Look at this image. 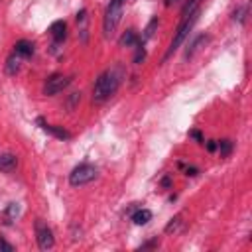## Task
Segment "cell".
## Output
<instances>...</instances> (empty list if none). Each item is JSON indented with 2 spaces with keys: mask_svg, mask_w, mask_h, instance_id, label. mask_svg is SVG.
Instances as JSON below:
<instances>
[{
  "mask_svg": "<svg viewBox=\"0 0 252 252\" xmlns=\"http://www.w3.org/2000/svg\"><path fill=\"white\" fill-rule=\"evenodd\" d=\"M37 124H41V128H43L47 134H51V136H55V138H59V140H69V138H71V134H69L65 128H59V126L47 124V122H43L41 118H37Z\"/></svg>",
  "mask_w": 252,
  "mask_h": 252,
  "instance_id": "cell-7",
  "label": "cell"
},
{
  "mask_svg": "<svg viewBox=\"0 0 252 252\" xmlns=\"http://www.w3.org/2000/svg\"><path fill=\"white\" fill-rule=\"evenodd\" d=\"M199 10L197 12H193L189 18H185V20H181V24H179V28H177V32H175V35H173V39H171V43H169V49H167V53H165V57L163 59H169L175 51H177V47L185 41V37L189 35V32L193 30V26H195V22L199 20Z\"/></svg>",
  "mask_w": 252,
  "mask_h": 252,
  "instance_id": "cell-3",
  "label": "cell"
},
{
  "mask_svg": "<svg viewBox=\"0 0 252 252\" xmlns=\"http://www.w3.org/2000/svg\"><path fill=\"white\" fill-rule=\"evenodd\" d=\"M177 2H181V0H165V4H167V6H171V4H177Z\"/></svg>",
  "mask_w": 252,
  "mask_h": 252,
  "instance_id": "cell-28",
  "label": "cell"
},
{
  "mask_svg": "<svg viewBox=\"0 0 252 252\" xmlns=\"http://www.w3.org/2000/svg\"><path fill=\"white\" fill-rule=\"evenodd\" d=\"M179 224H181V217H179V215H175V217H173V219L167 222V226H165V232H167V234L175 232V230L179 228Z\"/></svg>",
  "mask_w": 252,
  "mask_h": 252,
  "instance_id": "cell-20",
  "label": "cell"
},
{
  "mask_svg": "<svg viewBox=\"0 0 252 252\" xmlns=\"http://www.w3.org/2000/svg\"><path fill=\"white\" fill-rule=\"evenodd\" d=\"M217 148L220 152V158H228L230 152H232V142L230 140H220V142H217Z\"/></svg>",
  "mask_w": 252,
  "mask_h": 252,
  "instance_id": "cell-16",
  "label": "cell"
},
{
  "mask_svg": "<svg viewBox=\"0 0 252 252\" xmlns=\"http://www.w3.org/2000/svg\"><path fill=\"white\" fill-rule=\"evenodd\" d=\"M207 150H209V152H215V150H217V142H215V140H209V142H207Z\"/></svg>",
  "mask_w": 252,
  "mask_h": 252,
  "instance_id": "cell-23",
  "label": "cell"
},
{
  "mask_svg": "<svg viewBox=\"0 0 252 252\" xmlns=\"http://www.w3.org/2000/svg\"><path fill=\"white\" fill-rule=\"evenodd\" d=\"M0 250L2 252H14V246L10 242H6L4 238H0Z\"/></svg>",
  "mask_w": 252,
  "mask_h": 252,
  "instance_id": "cell-22",
  "label": "cell"
},
{
  "mask_svg": "<svg viewBox=\"0 0 252 252\" xmlns=\"http://www.w3.org/2000/svg\"><path fill=\"white\" fill-rule=\"evenodd\" d=\"M122 8H124V0H110V4L104 10V18H102V32L106 37H110L116 30V26L120 24L122 18Z\"/></svg>",
  "mask_w": 252,
  "mask_h": 252,
  "instance_id": "cell-2",
  "label": "cell"
},
{
  "mask_svg": "<svg viewBox=\"0 0 252 252\" xmlns=\"http://www.w3.org/2000/svg\"><path fill=\"white\" fill-rule=\"evenodd\" d=\"M185 175H197V167H193V165L185 167Z\"/></svg>",
  "mask_w": 252,
  "mask_h": 252,
  "instance_id": "cell-24",
  "label": "cell"
},
{
  "mask_svg": "<svg viewBox=\"0 0 252 252\" xmlns=\"http://www.w3.org/2000/svg\"><path fill=\"white\" fill-rule=\"evenodd\" d=\"M191 138H195L197 142H203V136H201V132H197V130L191 132Z\"/></svg>",
  "mask_w": 252,
  "mask_h": 252,
  "instance_id": "cell-26",
  "label": "cell"
},
{
  "mask_svg": "<svg viewBox=\"0 0 252 252\" xmlns=\"http://www.w3.org/2000/svg\"><path fill=\"white\" fill-rule=\"evenodd\" d=\"M246 12H248V6H240V8H236V10L232 12V20L238 22V24H244V20H246Z\"/></svg>",
  "mask_w": 252,
  "mask_h": 252,
  "instance_id": "cell-18",
  "label": "cell"
},
{
  "mask_svg": "<svg viewBox=\"0 0 252 252\" xmlns=\"http://www.w3.org/2000/svg\"><path fill=\"white\" fill-rule=\"evenodd\" d=\"M156 28H158V18H154V20H152V22L146 26V30H144V35L140 37V41L144 43L148 37H152V35H154V32H156Z\"/></svg>",
  "mask_w": 252,
  "mask_h": 252,
  "instance_id": "cell-17",
  "label": "cell"
},
{
  "mask_svg": "<svg viewBox=\"0 0 252 252\" xmlns=\"http://www.w3.org/2000/svg\"><path fill=\"white\" fill-rule=\"evenodd\" d=\"M18 167V158L14 154H0V171L4 173H12Z\"/></svg>",
  "mask_w": 252,
  "mask_h": 252,
  "instance_id": "cell-9",
  "label": "cell"
},
{
  "mask_svg": "<svg viewBox=\"0 0 252 252\" xmlns=\"http://www.w3.org/2000/svg\"><path fill=\"white\" fill-rule=\"evenodd\" d=\"M14 53H16L18 57H32V55H33V43L28 41V39H20V41H16V45H14Z\"/></svg>",
  "mask_w": 252,
  "mask_h": 252,
  "instance_id": "cell-11",
  "label": "cell"
},
{
  "mask_svg": "<svg viewBox=\"0 0 252 252\" xmlns=\"http://www.w3.org/2000/svg\"><path fill=\"white\" fill-rule=\"evenodd\" d=\"M49 33H51V37H53V41H55V43L63 41V39H65V35H67V24H65L63 20L53 22V24H51V28H49Z\"/></svg>",
  "mask_w": 252,
  "mask_h": 252,
  "instance_id": "cell-8",
  "label": "cell"
},
{
  "mask_svg": "<svg viewBox=\"0 0 252 252\" xmlns=\"http://www.w3.org/2000/svg\"><path fill=\"white\" fill-rule=\"evenodd\" d=\"M199 4H201V0H189V2L183 6V10H181V20H185V18H189L193 12H197V10H199Z\"/></svg>",
  "mask_w": 252,
  "mask_h": 252,
  "instance_id": "cell-15",
  "label": "cell"
},
{
  "mask_svg": "<svg viewBox=\"0 0 252 252\" xmlns=\"http://www.w3.org/2000/svg\"><path fill=\"white\" fill-rule=\"evenodd\" d=\"M118 85H120V71L118 69H108V71L100 73L98 79L94 81V87H93V100L102 102V100L110 98L118 91Z\"/></svg>",
  "mask_w": 252,
  "mask_h": 252,
  "instance_id": "cell-1",
  "label": "cell"
},
{
  "mask_svg": "<svg viewBox=\"0 0 252 252\" xmlns=\"http://www.w3.org/2000/svg\"><path fill=\"white\" fill-rule=\"evenodd\" d=\"M132 220H134V224H148L150 220H152V211L150 209H138L136 213H132Z\"/></svg>",
  "mask_w": 252,
  "mask_h": 252,
  "instance_id": "cell-13",
  "label": "cell"
},
{
  "mask_svg": "<svg viewBox=\"0 0 252 252\" xmlns=\"http://www.w3.org/2000/svg\"><path fill=\"white\" fill-rule=\"evenodd\" d=\"M154 246H158V240H150V242H146V244H142L140 248L144 250V248H154Z\"/></svg>",
  "mask_w": 252,
  "mask_h": 252,
  "instance_id": "cell-25",
  "label": "cell"
},
{
  "mask_svg": "<svg viewBox=\"0 0 252 252\" xmlns=\"http://www.w3.org/2000/svg\"><path fill=\"white\" fill-rule=\"evenodd\" d=\"M20 59H22V57H18L16 53H12V55L8 57V61H6V73H8V75H16V73L20 71Z\"/></svg>",
  "mask_w": 252,
  "mask_h": 252,
  "instance_id": "cell-14",
  "label": "cell"
},
{
  "mask_svg": "<svg viewBox=\"0 0 252 252\" xmlns=\"http://www.w3.org/2000/svg\"><path fill=\"white\" fill-rule=\"evenodd\" d=\"M209 41V35H205V33H201V35H197L193 41H191V45H187V51H185V59H191L205 43Z\"/></svg>",
  "mask_w": 252,
  "mask_h": 252,
  "instance_id": "cell-10",
  "label": "cell"
},
{
  "mask_svg": "<svg viewBox=\"0 0 252 252\" xmlns=\"http://www.w3.org/2000/svg\"><path fill=\"white\" fill-rule=\"evenodd\" d=\"M144 57H146V49H144V45H142V41L136 45V55H134V63L136 65H140L142 61H144Z\"/></svg>",
  "mask_w": 252,
  "mask_h": 252,
  "instance_id": "cell-21",
  "label": "cell"
},
{
  "mask_svg": "<svg viewBox=\"0 0 252 252\" xmlns=\"http://www.w3.org/2000/svg\"><path fill=\"white\" fill-rule=\"evenodd\" d=\"M69 83H71V77L61 75V73H55V75H51V77L45 81V85H43V94L53 96V94L61 93L63 89H67Z\"/></svg>",
  "mask_w": 252,
  "mask_h": 252,
  "instance_id": "cell-6",
  "label": "cell"
},
{
  "mask_svg": "<svg viewBox=\"0 0 252 252\" xmlns=\"http://www.w3.org/2000/svg\"><path fill=\"white\" fill-rule=\"evenodd\" d=\"M35 238H37V246L39 250H51L55 246V238H53V230L41 220H35Z\"/></svg>",
  "mask_w": 252,
  "mask_h": 252,
  "instance_id": "cell-5",
  "label": "cell"
},
{
  "mask_svg": "<svg viewBox=\"0 0 252 252\" xmlns=\"http://www.w3.org/2000/svg\"><path fill=\"white\" fill-rule=\"evenodd\" d=\"M118 43H120V47H136V45L140 43V37L136 35L134 30H126V32L120 35Z\"/></svg>",
  "mask_w": 252,
  "mask_h": 252,
  "instance_id": "cell-12",
  "label": "cell"
},
{
  "mask_svg": "<svg viewBox=\"0 0 252 252\" xmlns=\"http://www.w3.org/2000/svg\"><path fill=\"white\" fill-rule=\"evenodd\" d=\"M96 167L91 165V163H79L71 173H69V183L73 187H81V185H87L91 183L94 177H96Z\"/></svg>",
  "mask_w": 252,
  "mask_h": 252,
  "instance_id": "cell-4",
  "label": "cell"
},
{
  "mask_svg": "<svg viewBox=\"0 0 252 252\" xmlns=\"http://www.w3.org/2000/svg\"><path fill=\"white\" fill-rule=\"evenodd\" d=\"M161 185H163V187H169V185H171V179H169V177H163V179H161Z\"/></svg>",
  "mask_w": 252,
  "mask_h": 252,
  "instance_id": "cell-27",
  "label": "cell"
},
{
  "mask_svg": "<svg viewBox=\"0 0 252 252\" xmlns=\"http://www.w3.org/2000/svg\"><path fill=\"white\" fill-rule=\"evenodd\" d=\"M20 215V207H18V203H10L8 205V209H6V222H12V219H16Z\"/></svg>",
  "mask_w": 252,
  "mask_h": 252,
  "instance_id": "cell-19",
  "label": "cell"
}]
</instances>
